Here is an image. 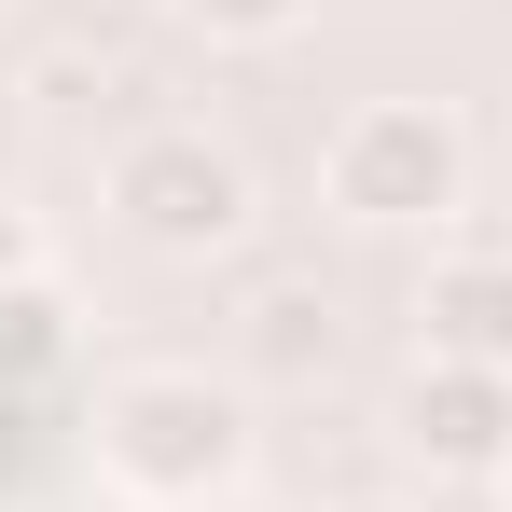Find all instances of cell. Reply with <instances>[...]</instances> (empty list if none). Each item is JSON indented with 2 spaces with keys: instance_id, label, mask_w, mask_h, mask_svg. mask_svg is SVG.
<instances>
[{
  "instance_id": "cell-1",
  "label": "cell",
  "mask_w": 512,
  "mask_h": 512,
  "mask_svg": "<svg viewBox=\"0 0 512 512\" xmlns=\"http://www.w3.org/2000/svg\"><path fill=\"white\" fill-rule=\"evenodd\" d=\"M263 429L236 374H194V360H139L97 388V485L125 512H222L250 485Z\"/></svg>"
},
{
  "instance_id": "cell-2",
  "label": "cell",
  "mask_w": 512,
  "mask_h": 512,
  "mask_svg": "<svg viewBox=\"0 0 512 512\" xmlns=\"http://www.w3.org/2000/svg\"><path fill=\"white\" fill-rule=\"evenodd\" d=\"M97 208L139 236L153 263H222V250H250V222H263V180L236 139H208V125H125L111 139V167H97Z\"/></svg>"
},
{
  "instance_id": "cell-3",
  "label": "cell",
  "mask_w": 512,
  "mask_h": 512,
  "mask_svg": "<svg viewBox=\"0 0 512 512\" xmlns=\"http://www.w3.org/2000/svg\"><path fill=\"white\" fill-rule=\"evenodd\" d=\"M319 208L346 236H443L471 208V139L457 111L429 97H360L333 139H319Z\"/></svg>"
},
{
  "instance_id": "cell-4",
  "label": "cell",
  "mask_w": 512,
  "mask_h": 512,
  "mask_svg": "<svg viewBox=\"0 0 512 512\" xmlns=\"http://www.w3.org/2000/svg\"><path fill=\"white\" fill-rule=\"evenodd\" d=\"M388 429H402V457H429V471L499 485L512 471V374H485V360H416L402 402H388Z\"/></svg>"
},
{
  "instance_id": "cell-5",
  "label": "cell",
  "mask_w": 512,
  "mask_h": 512,
  "mask_svg": "<svg viewBox=\"0 0 512 512\" xmlns=\"http://www.w3.org/2000/svg\"><path fill=\"white\" fill-rule=\"evenodd\" d=\"M416 360H485V374H512V250L499 236L429 250V277H416Z\"/></svg>"
},
{
  "instance_id": "cell-6",
  "label": "cell",
  "mask_w": 512,
  "mask_h": 512,
  "mask_svg": "<svg viewBox=\"0 0 512 512\" xmlns=\"http://www.w3.org/2000/svg\"><path fill=\"white\" fill-rule=\"evenodd\" d=\"M333 374V291L319 277H250L236 305V388H319Z\"/></svg>"
},
{
  "instance_id": "cell-7",
  "label": "cell",
  "mask_w": 512,
  "mask_h": 512,
  "mask_svg": "<svg viewBox=\"0 0 512 512\" xmlns=\"http://www.w3.org/2000/svg\"><path fill=\"white\" fill-rule=\"evenodd\" d=\"M111 97H125V70H111V56H84V42L28 56V111H42V125H84V111H111Z\"/></svg>"
},
{
  "instance_id": "cell-8",
  "label": "cell",
  "mask_w": 512,
  "mask_h": 512,
  "mask_svg": "<svg viewBox=\"0 0 512 512\" xmlns=\"http://www.w3.org/2000/svg\"><path fill=\"white\" fill-rule=\"evenodd\" d=\"M319 0H180V28H208V42H236V56H263V42H291Z\"/></svg>"
},
{
  "instance_id": "cell-9",
  "label": "cell",
  "mask_w": 512,
  "mask_h": 512,
  "mask_svg": "<svg viewBox=\"0 0 512 512\" xmlns=\"http://www.w3.org/2000/svg\"><path fill=\"white\" fill-rule=\"evenodd\" d=\"M56 277H42V291H0V374H42V360H56Z\"/></svg>"
},
{
  "instance_id": "cell-10",
  "label": "cell",
  "mask_w": 512,
  "mask_h": 512,
  "mask_svg": "<svg viewBox=\"0 0 512 512\" xmlns=\"http://www.w3.org/2000/svg\"><path fill=\"white\" fill-rule=\"evenodd\" d=\"M42 277H56V263H42V222L0 208V291H42Z\"/></svg>"
},
{
  "instance_id": "cell-11",
  "label": "cell",
  "mask_w": 512,
  "mask_h": 512,
  "mask_svg": "<svg viewBox=\"0 0 512 512\" xmlns=\"http://www.w3.org/2000/svg\"><path fill=\"white\" fill-rule=\"evenodd\" d=\"M333 512H416V499H333Z\"/></svg>"
},
{
  "instance_id": "cell-12",
  "label": "cell",
  "mask_w": 512,
  "mask_h": 512,
  "mask_svg": "<svg viewBox=\"0 0 512 512\" xmlns=\"http://www.w3.org/2000/svg\"><path fill=\"white\" fill-rule=\"evenodd\" d=\"M499 512H512V471H499Z\"/></svg>"
}]
</instances>
